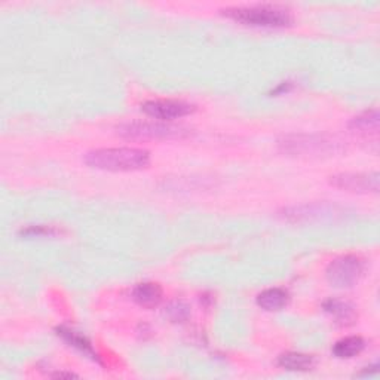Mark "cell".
<instances>
[{"label": "cell", "mask_w": 380, "mask_h": 380, "mask_svg": "<svg viewBox=\"0 0 380 380\" xmlns=\"http://www.w3.org/2000/svg\"><path fill=\"white\" fill-rule=\"evenodd\" d=\"M86 165L104 171H135L146 168L150 162L148 150L134 148L98 149L85 155Z\"/></svg>", "instance_id": "cell-1"}, {"label": "cell", "mask_w": 380, "mask_h": 380, "mask_svg": "<svg viewBox=\"0 0 380 380\" xmlns=\"http://www.w3.org/2000/svg\"><path fill=\"white\" fill-rule=\"evenodd\" d=\"M232 20L251 27L277 29L292 24V15L279 6H250V8H230L223 11Z\"/></svg>", "instance_id": "cell-2"}, {"label": "cell", "mask_w": 380, "mask_h": 380, "mask_svg": "<svg viewBox=\"0 0 380 380\" xmlns=\"http://www.w3.org/2000/svg\"><path fill=\"white\" fill-rule=\"evenodd\" d=\"M366 265L356 256H343L327 267V281L336 288L354 287L364 275Z\"/></svg>", "instance_id": "cell-3"}, {"label": "cell", "mask_w": 380, "mask_h": 380, "mask_svg": "<svg viewBox=\"0 0 380 380\" xmlns=\"http://www.w3.org/2000/svg\"><path fill=\"white\" fill-rule=\"evenodd\" d=\"M119 134L128 138H183L189 131L183 126L159 122H133L119 128Z\"/></svg>", "instance_id": "cell-4"}, {"label": "cell", "mask_w": 380, "mask_h": 380, "mask_svg": "<svg viewBox=\"0 0 380 380\" xmlns=\"http://www.w3.org/2000/svg\"><path fill=\"white\" fill-rule=\"evenodd\" d=\"M279 146L292 155H325L337 150V143L318 135H292L284 138Z\"/></svg>", "instance_id": "cell-5"}, {"label": "cell", "mask_w": 380, "mask_h": 380, "mask_svg": "<svg viewBox=\"0 0 380 380\" xmlns=\"http://www.w3.org/2000/svg\"><path fill=\"white\" fill-rule=\"evenodd\" d=\"M330 183L334 188L356 192V193H376L379 190V174L377 173H345L332 177Z\"/></svg>", "instance_id": "cell-6"}, {"label": "cell", "mask_w": 380, "mask_h": 380, "mask_svg": "<svg viewBox=\"0 0 380 380\" xmlns=\"http://www.w3.org/2000/svg\"><path fill=\"white\" fill-rule=\"evenodd\" d=\"M141 111L155 119L171 120V119L183 118V116L193 113L195 106L185 103V101H175V100H156V101L144 103L141 106Z\"/></svg>", "instance_id": "cell-7"}, {"label": "cell", "mask_w": 380, "mask_h": 380, "mask_svg": "<svg viewBox=\"0 0 380 380\" xmlns=\"http://www.w3.org/2000/svg\"><path fill=\"white\" fill-rule=\"evenodd\" d=\"M324 311L334 319L336 324L343 325V327H345V325H352L358 318L355 307L351 303L343 300H327L324 303Z\"/></svg>", "instance_id": "cell-8"}, {"label": "cell", "mask_w": 380, "mask_h": 380, "mask_svg": "<svg viewBox=\"0 0 380 380\" xmlns=\"http://www.w3.org/2000/svg\"><path fill=\"white\" fill-rule=\"evenodd\" d=\"M133 299L137 304L152 309V307L158 306L162 300V288L156 282L138 284L133 289Z\"/></svg>", "instance_id": "cell-9"}, {"label": "cell", "mask_w": 380, "mask_h": 380, "mask_svg": "<svg viewBox=\"0 0 380 380\" xmlns=\"http://www.w3.org/2000/svg\"><path fill=\"white\" fill-rule=\"evenodd\" d=\"M288 303V293L282 288H269L257 296V304L265 311H279Z\"/></svg>", "instance_id": "cell-10"}, {"label": "cell", "mask_w": 380, "mask_h": 380, "mask_svg": "<svg viewBox=\"0 0 380 380\" xmlns=\"http://www.w3.org/2000/svg\"><path fill=\"white\" fill-rule=\"evenodd\" d=\"M278 364L289 371H307L315 366V358L306 354L288 352L279 356Z\"/></svg>", "instance_id": "cell-11"}, {"label": "cell", "mask_w": 380, "mask_h": 380, "mask_svg": "<svg viewBox=\"0 0 380 380\" xmlns=\"http://www.w3.org/2000/svg\"><path fill=\"white\" fill-rule=\"evenodd\" d=\"M364 348H366V342L361 337H358V336H352V337H346V339L339 340L334 345V348H333V354L337 358H342V359L354 358Z\"/></svg>", "instance_id": "cell-12"}, {"label": "cell", "mask_w": 380, "mask_h": 380, "mask_svg": "<svg viewBox=\"0 0 380 380\" xmlns=\"http://www.w3.org/2000/svg\"><path fill=\"white\" fill-rule=\"evenodd\" d=\"M351 128L359 134H367V135L377 134V131H379V112L371 111V112H366L363 115L354 118V120L351 122Z\"/></svg>", "instance_id": "cell-13"}, {"label": "cell", "mask_w": 380, "mask_h": 380, "mask_svg": "<svg viewBox=\"0 0 380 380\" xmlns=\"http://www.w3.org/2000/svg\"><path fill=\"white\" fill-rule=\"evenodd\" d=\"M58 334L67 340L71 346L78 348L79 351L85 352V354H89V355H94L93 352V348H91V343H89L82 334L73 332V330H68V329H58Z\"/></svg>", "instance_id": "cell-14"}, {"label": "cell", "mask_w": 380, "mask_h": 380, "mask_svg": "<svg viewBox=\"0 0 380 380\" xmlns=\"http://www.w3.org/2000/svg\"><path fill=\"white\" fill-rule=\"evenodd\" d=\"M165 315L174 322H183L189 317V307L183 302H174L167 307Z\"/></svg>", "instance_id": "cell-15"}, {"label": "cell", "mask_w": 380, "mask_h": 380, "mask_svg": "<svg viewBox=\"0 0 380 380\" xmlns=\"http://www.w3.org/2000/svg\"><path fill=\"white\" fill-rule=\"evenodd\" d=\"M56 377H67V379H71V377H76V376L75 374H70V373H67V374L58 373V374H56Z\"/></svg>", "instance_id": "cell-16"}]
</instances>
